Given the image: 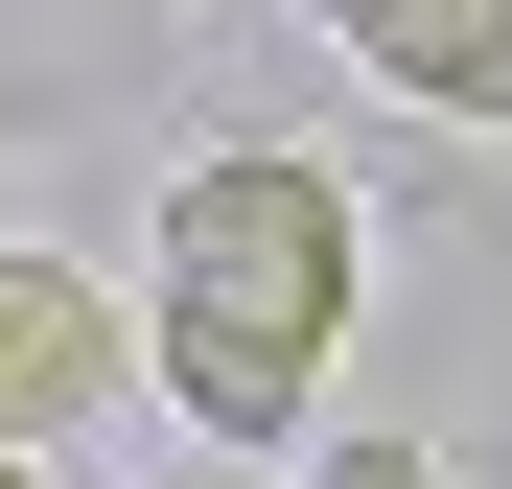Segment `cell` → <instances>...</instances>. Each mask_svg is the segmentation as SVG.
<instances>
[{"label":"cell","mask_w":512,"mask_h":489,"mask_svg":"<svg viewBox=\"0 0 512 489\" xmlns=\"http://www.w3.org/2000/svg\"><path fill=\"white\" fill-rule=\"evenodd\" d=\"M350 280H373L350 187H326L303 140H210L187 187H163V233H140V373L187 396L210 443H303V373L350 350Z\"/></svg>","instance_id":"cell-1"},{"label":"cell","mask_w":512,"mask_h":489,"mask_svg":"<svg viewBox=\"0 0 512 489\" xmlns=\"http://www.w3.org/2000/svg\"><path fill=\"white\" fill-rule=\"evenodd\" d=\"M326 47L373 70V94H419V117H466V140H512V0H303Z\"/></svg>","instance_id":"cell-2"},{"label":"cell","mask_w":512,"mask_h":489,"mask_svg":"<svg viewBox=\"0 0 512 489\" xmlns=\"http://www.w3.org/2000/svg\"><path fill=\"white\" fill-rule=\"evenodd\" d=\"M117 396V280H70L0 233V443H47V420H94Z\"/></svg>","instance_id":"cell-3"},{"label":"cell","mask_w":512,"mask_h":489,"mask_svg":"<svg viewBox=\"0 0 512 489\" xmlns=\"http://www.w3.org/2000/svg\"><path fill=\"white\" fill-rule=\"evenodd\" d=\"M303 489H443V466H419V443H326Z\"/></svg>","instance_id":"cell-4"},{"label":"cell","mask_w":512,"mask_h":489,"mask_svg":"<svg viewBox=\"0 0 512 489\" xmlns=\"http://www.w3.org/2000/svg\"><path fill=\"white\" fill-rule=\"evenodd\" d=\"M0 489H47V466H24V443H0Z\"/></svg>","instance_id":"cell-5"}]
</instances>
